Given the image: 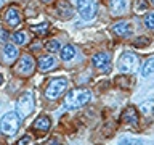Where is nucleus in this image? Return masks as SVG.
I'll return each mask as SVG.
<instances>
[{"label":"nucleus","mask_w":154,"mask_h":145,"mask_svg":"<svg viewBox=\"0 0 154 145\" xmlns=\"http://www.w3.org/2000/svg\"><path fill=\"white\" fill-rule=\"evenodd\" d=\"M90 98H91L90 90H87V89H75V90H71L69 94L66 95L64 106H66V108H80V106H84L85 103H88Z\"/></svg>","instance_id":"obj_1"},{"label":"nucleus","mask_w":154,"mask_h":145,"mask_svg":"<svg viewBox=\"0 0 154 145\" xmlns=\"http://www.w3.org/2000/svg\"><path fill=\"white\" fill-rule=\"evenodd\" d=\"M34 108H35L34 94L31 90L24 92V94L18 98V103H16V114L19 116V119H26L34 111Z\"/></svg>","instance_id":"obj_2"},{"label":"nucleus","mask_w":154,"mask_h":145,"mask_svg":"<svg viewBox=\"0 0 154 145\" xmlns=\"http://www.w3.org/2000/svg\"><path fill=\"white\" fill-rule=\"evenodd\" d=\"M66 87H67V79L66 77H55V79H51L47 84V89H45L47 98L56 100L58 97H61L63 94H64Z\"/></svg>","instance_id":"obj_3"},{"label":"nucleus","mask_w":154,"mask_h":145,"mask_svg":"<svg viewBox=\"0 0 154 145\" xmlns=\"http://www.w3.org/2000/svg\"><path fill=\"white\" fill-rule=\"evenodd\" d=\"M75 7L80 13V18L85 19V21L93 19L96 11H98V2L96 0H77Z\"/></svg>","instance_id":"obj_4"},{"label":"nucleus","mask_w":154,"mask_h":145,"mask_svg":"<svg viewBox=\"0 0 154 145\" xmlns=\"http://www.w3.org/2000/svg\"><path fill=\"white\" fill-rule=\"evenodd\" d=\"M19 129V116L16 113H7L0 121V130L5 135H14Z\"/></svg>","instance_id":"obj_5"},{"label":"nucleus","mask_w":154,"mask_h":145,"mask_svg":"<svg viewBox=\"0 0 154 145\" xmlns=\"http://www.w3.org/2000/svg\"><path fill=\"white\" fill-rule=\"evenodd\" d=\"M137 63H138V60L132 52H124L119 58L117 68L120 72H132L137 68Z\"/></svg>","instance_id":"obj_6"},{"label":"nucleus","mask_w":154,"mask_h":145,"mask_svg":"<svg viewBox=\"0 0 154 145\" xmlns=\"http://www.w3.org/2000/svg\"><path fill=\"white\" fill-rule=\"evenodd\" d=\"M16 72L18 74H21V76H27V74H31L32 69H34V60H32V56L31 55H23L21 58H19V61H18V65H16Z\"/></svg>","instance_id":"obj_7"},{"label":"nucleus","mask_w":154,"mask_h":145,"mask_svg":"<svg viewBox=\"0 0 154 145\" xmlns=\"http://www.w3.org/2000/svg\"><path fill=\"white\" fill-rule=\"evenodd\" d=\"M109 8H111V11H112V14L122 16V14L127 13L128 2L127 0H109Z\"/></svg>","instance_id":"obj_8"},{"label":"nucleus","mask_w":154,"mask_h":145,"mask_svg":"<svg viewBox=\"0 0 154 145\" xmlns=\"http://www.w3.org/2000/svg\"><path fill=\"white\" fill-rule=\"evenodd\" d=\"M91 61H93L95 68H98V69H103V68H104V69H108L111 56H109V53H106V52H100V53H96V55H93Z\"/></svg>","instance_id":"obj_9"},{"label":"nucleus","mask_w":154,"mask_h":145,"mask_svg":"<svg viewBox=\"0 0 154 145\" xmlns=\"http://www.w3.org/2000/svg\"><path fill=\"white\" fill-rule=\"evenodd\" d=\"M5 23H7L8 26H18V24L21 23V16H19L18 8L10 7L7 11H5Z\"/></svg>","instance_id":"obj_10"},{"label":"nucleus","mask_w":154,"mask_h":145,"mask_svg":"<svg viewBox=\"0 0 154 145\" xmlns=\"http://www.w3.org/2000/svg\"><path fill=\"white\" fill-rule=\"evenodd\" d=\"M112 32L119 37H128L130 34H132V27H130L128 23L120 21V23H116L112 26Z\"/></svg>","instance_id":"obj_11"},{"label":"nucleus","mask_w":154,"mask_h":145,"mask_svg":"<svg viewBox=\"0 0 154 145\" xmlns=\"http://www.w3.org/2000/svg\"><path fill=\"white\" fill-rule=\"evenodd\" d=\"M122 121L127 124H132V126L138 124V113H137V110H135V106L125 108V111L122 113Z\"/></svg>","instance_id":"obj_12"},{"label":"nucleus","mask_w":154,"mask_h":145,"mask_svg":"<svg viewBox=\"0 0 154 145\" xmlns=\"http://www.w3.org/2000/svg\"><path fill=\"white\" fill-rule=\"evenodd\" d=\"M56 11L60 13V16L63 18H71L72 16V7L69 2H66V0H60V2L56 3Z\"/></svg>","instance_id":"obj_13"},{"label":"nucleus","mask_w":154,"mask_h":145,"mask_svg":"<svg viewBox=\"0 0 154 145\" xmlns=\"http://www.w3.org/2000/svg\"><path fill=\"white\" fill-rule=\"evenodd\" d=\"M50 118L48 116H38V118L34 121V129H37V130H42V132H47L48 129H50Z\"/></svg>","instance_id":"obj_14"},{"label":"nucleus","mask_w":154,"mask_h":145,"mask_svg":"<svg viewBox=\"0 0 154 145\" xmlns=\"http://www.w3.org/2000/svg\"><path fill=\"white\" fill-rule=\"evenodd\" d=\"M53 66H55V58H53L51 55L38 58V68H40L42 71H50Z\"/></svg>","instance_id":"obj_15"},{"label":"nucleus","mask_w":154,"mask_h":145,"mask_svg":"<svg viewBox=\"0 0 154 145\" xmlns=\"http://www.w3.org/2000/svg\"><path fill=\"white\" fill-rule=\"evenodd\" d=\"M18 55H19V53H18V48L14 47L13 44H7V45H5V48H3V56H5V60H7V61H13Z\"/></svg>","instance_id":"obj_16"},{"label":"nucleus","mask_w":154,"mask_h":145,"mask_svg":"<svg viewBox=\"0 0 154 145\" xmlns=\"http://www.w3.org/2000/svg\"><path fill=\"white\" fill-rule=\"evenodd\" d=\"M75 55V48L72 45H66L64 48H61V58L63 61H69L71 58H74Z\"/></svg>","instance_id":"obj_17"},{"label":"nucleus","mask_w":154,"mask_h":145,"mask_svg":"<svg viewBox=\"0 0 154 145\" xmlns=\"http://www.w3.org/2000/svg\"><path fill=\"white\" fill-rule=\"evenodd\" d=\"M152 72H154V58H149V60L141 66V74L144 77H148L149 74H152Z\"/></svg>","instance_id":"obj_18"},{"label":"nucleus","mask_w":154,"mask_h":145,"mask_svg":"<svg viewBox=\"0 0 154 145\" xmlns=\"http://www.w3.org/2000/svg\"><path fill=\"white\" fill-rule=\"evenodd\" d=\"M27 34L24 31H19V32H14L13 34V42L16 44V45H24V44H27Z\"/></svg>","instance_id":"obj_19"},{"label":"nucleus","mask_w":154,"mask_h":145,"mask_svg":"<svg viewBox=\"0 0 154 145\" xmlns=\"http://www.w3.org/2000/svg\"><path fill=\"white\" fill-rule=\"evenodd\" d=\"M141 111H143L144 116L152 118V116H154V102H144L143 106H141Z\"/></svg>","instance_id":"obj_20"},{"label":"nucleus","mask_w":154,"mask_h":145,"mask_svg":"<svg viewBox=\"0 0 154 145\" xmlns=\"http://www.w3.org/2000/svg\"><path fill=\"white\" fill-rule=\"evenodd\" d=\"M149 44H151V40H149L148 37H137L133 40L135 47H146V45H149Z\"/></svg>","instance_id":"obj_21"},{"label":"nucleus","mask_w":154,"mask_h":145,"mask_svg":"<svg viewBox=\"0 0 154 145\" xmlns=\"http://www.w3.org/2000/svg\"><path fill=\"white\" fill-rule=\"evenodd\" d=\"M32 31L35 32V34H47L48 32V24L47 23H43V24H40V26H32Z\"/></svg>","instance_id":"obj_22"},{"label":"nucleus","mask_w":154,"mask_h":145,"mask_svg":"<svg viewBox=\"0 0 154 145\" xmlns=\"http://www.w3.org/2000/svg\"><path fill=\"white\" fill-rule=\"evenodd\" d=\"M146 8H148L146 0H137V3H135V10H137V13H141V11H144Z\"/></svg>","instance_id":"obj_23"},{"label":"nucleus","mask_w":154,"mask_h":145,"mask_svg":"<svg viewBox=\"0 0 154 145\" xmlns=\"http://www.w3.org/2000/svg\"><path fill=\"white\" fill-rule=\"evenodd\" d=\"M144 24L148 29H154V13H148L144 18Z\"/></svg>","instance_id":"obj_24"},{"label":"nucleus","mask_w":154,"mask_h":145,"mask_svg":"<svg viewBox=\"0 0 154 145\" xmlns=\"http://www.w3.org/2000/svg\"><path fill=\"white\" fill-rule=\"evenodd\" d=\"M47 50L51 52V53L60 50V44H58V40H50V42H47Z\"/></svg>","instance_id":"obj_25"},{"label":"nucleus","mask_w":154,"mask_h":145,"mask_svg":"<svg viewBox=\"0 0 154 145\" xmlns=\"http://www.w3.org/2000/svg\"><path fill=\"white\" fill-rule=\"evenodd\" d=\"M116 84H117L119 87H122V89H127V87L130 85L128 81H124V76H119V79L116 81Z\"/></svg>","instance_id":"obj_26"},{"label":"nucleus","mask_w":154,"mask_h":145,"mask_svg":"<svg viewBox=\"0 0 154 145\" xmlns=\"http://www.w3.org/2000/svg\"><path fill=\"white\" fill-rule=\"evenodd\" d=\"M120 145H143L140 140H122Z\"/></svg>","instance_id":"obj_27"},{"label":"nucleus","mask_w":154,"mask_h":145,"mask_svg":"<svg viewBox=\"0 0 154 145\" xmlns=\"http://www.w3.org/2000/svg\"><path fill=\"white\" fill-rule=\"evenodd\" d=\"M29 140H31V137H29V135H24V137L18 142V145H26V143H29Z\"/></svg>","instance_id":"obj_28"},{"label":"nucleus","mask_w":154,"mask_h":145,"mask_svg":"<svg viewBox=\"0 0 154 145\" xmlns=\"http://www.w3.org/2000/svg\"><path fill=\"white\" fill-rule=\"evenodd\" d=\"M47 145H60V142H58V140H48Z\"/></svg>","instance_id":"obj_29"},{"label":"nucleus","mask_w":154,"mask_h":145,"mask_svg":"<svg viewBox=\"0 0 154 145\" xmlns=\"http://www.w3.org/2000/svg\"><path fill=\"white\" fill-rule=\"evenodd\" d=\"M2 84H3V76L0 74V85H2Z\"/></svg>","instance_id":"obj_30"},{"label":"nucleus","mask_w":154,"mask_h":145,"mask_svg":"<svg viewBox=\"0 0 154 145\" xmlns=\"http://www.w3.org/2000/svg\"><path fill=\"white\" fill-rule=\"evenodd\" d=\"M42 2H45V3H48V2H51V0H42Z\"/></svg>","instance_id":"obj_31"},{"label":"nucleus","mask_w":154,"mask_h":145,"mask_svg":"<svg viewBox=\"0 0 154 145\" xmlns=\"http://www.w3.org/2000/svg\"><path fill=\"white\" fill-rule=\"evenodd\" d=\"M149 2H151V3H152V5H154V0H149Z\"/></svg>","instance_id":"obj_32"},{"label":"nucleus","mask_w":154,"mask_h":145,"mask_svg":"<svg viewBox=\"0 0 154 145\" xmlns=\"http://www.w3.org/2000/svg\"><path fill=\"white\" fill-rule=\"evenodd\" d=\"M2 2H3V0H0V3H2Z\"/></svg>","instance_id":"obj_33"},{"label":"nucleus","mask_w":154,"mask_h":145,"mask_svg":"<svg viewBox=\"0 0 154 145\" xmlns=\"http://www.w3.org/2000/svg\"><path fill=\"white\" fill-rule=\"evenodd\" d=\"M100 145H101V143H100Z\"/></svg>","instance_id":"obj_34"}]
</instances>
